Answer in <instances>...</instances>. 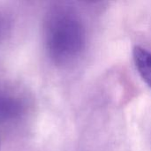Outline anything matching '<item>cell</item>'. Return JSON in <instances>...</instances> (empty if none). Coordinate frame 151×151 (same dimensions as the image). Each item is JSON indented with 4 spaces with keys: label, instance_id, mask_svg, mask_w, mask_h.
I'll return each mask as SVG.
<instances>
[{
    "label": "cell",
    "instance_id": "obj_2",
    "mask_svg": "<svg viewBox=\"0 0 151 151\" xmlns=\"http://www.w3.org/2000/svg\"><path fill=\"white\" fill-rule=\"evenodd\" d=\"M22 110L21 99L0 86V123L15 119L20 115Z\"/></svg>",
    "mask_w": 151,
    "mask_h": 151
},
{
    "label": "cell",
    "instance_id": "obj_4",
    "mask_svg": "<svg viewBox=\"0 0 151 151\" xmlns=\"http://www.w3.org/2000/svg\"><path fill=\"white\" fill-rule=\"evenodd\" d=\"M0 30H1V22H0Z\"/></svg>",
    "mask_w": 151,
    "mask_h": 151
},
{
    "label": "cell",
    "instance_id": "obj_5",
    "mask_svg": "<svg viewBox=\"0 0 151 151\" xmlns=\"http://www.w3.org/2000/svg\"><path fill=\"white\" fill-rule=\"evenodd\" d=\"M0 145H1V143H0Z\"/></svg>",
    "mask_w": 151,
    "mask_h": 151
},
{
    "label": "cell",
    "instance_id": "obj_1",
    "mask_svg": "<svg viewBox=\"0 0 151 151\" xmlns=\"http://www.w3.org/2000/svg\"><path fill=\"white\" fill-rule=\"evenodd\" d=\"M44 42L50 58L58 65L75 62L86 48L85 27L80 18L67 9H56L44 25Z\"/></svg>",
    "mask_w": 151,
    "mask_h": 151
},
{
    "label": "cell",
    "instance_id": "obj_3",
    "mask_svg": "<svg viewBox=\"0 0 151 151\" xmlns=\"http://www.w3.org/2000/svg\"><path fill=\"white\" fill-rule=\"evenodd\" d=\"M133 58L139 74L151 88V51L137 45L133 50Z\"/></svg>",
    "mask_w": 151,
    "mask_h": 151
}]
</instances>
